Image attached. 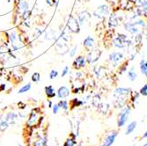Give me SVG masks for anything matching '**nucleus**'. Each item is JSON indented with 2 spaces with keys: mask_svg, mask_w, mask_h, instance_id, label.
Masks as SVG:
<instances>
[{
  "mask_svg": "<svg viewBox=\"0 0 147 146\" xmlns=\"http://www.w3.org/2000/svg\"><path fill=\"white\" fill-rule=\"evenodd\" d=\"M58 76V71L57 70H52L49 72V78L50 79H55Z\"/></svg>",
  "mask_w": 147,
  "mask_h": 146,
  "instance_id": "obj_31",
  "label": "nucleus"
},
{
  "mask_svg": "<svg viewBox=\"0 0 147 146\" xmlns=\"http://www.w3.org/2000/svg\"><path fill=\"white\" fill-rule=\"evenodd\" d=\"M58 106L60 107V108H62L64 111H67L69 109V103H68V101H66V100H60L58 102Z\"/></svg>",
  "mask_w": 147,
  "mask_h": 146,
  "instance_id": "obj_22",
  "label": "nucleus"
},
{
  "mask_svg": "<svg viewBox=\"0 0 147 146\" xmlns=\"http://www.w3.org/2000/svg\"><path fill=\"white\" fill-rule=\"evenodd\" d=\"M139 94L143 96H147V84L143 85V87L139 91Z\"/></svg>",
  "mask_w": 147,
  "mask_h": 146,
  "instance_id": "obj_30",
  "label": "nucleus"
},
{
  "mask_svg": "<svg viewBox=\"0 0 147 146\" xmlns=\"http://www.w3.org/2000/svg\"><path fill=\"white\" fill-rule=\"evenodd\" d=\"M147 137V130H146V132L144 134V136H143V138H146Z\"/></svg>",
  "mask_w": 147,
  "mask_h": 146,
  "instance_id": "obj_39",
  "label": "nucleus"
},
{
  "mask_svg": "<svg viewBox=\"0 0 147 146\" xmlns=\"http://www.w3.org/2000/svg\"><path fill=\"white\" fill-rule=\"evenodd\" d=\"M139 68L140 71L143 75L147 77V61L144 59H142L139 63Z\"/></svg>",
  "mask_w": 147,
  "mask_h": 146,
  "instance_id": "obj_16",
  "label": "nucleus"
},
{
  "mask_svg": "<svg viewBox=\"0 0 147 146\" xmlns=\"http://www.w3.org/2000/svg\"><path fill=\"white\" fill-rule=\"evenodd\" d=\"M86 57L84 56H78L75 58L72 64L75 70H79L84 68L86 66Z\"/></svg>",
  "mask_w": 147,
  "mask_h": 146,
  "instance_id": "obj_9",
  "label": "nucleus"
},
{
  "mask_svg": "<svg viewBox=\"0 0 147 146\" xmlns=\"http://www.w3.org/2000/svg\"><path fill=\"white\" fill-rule=\"evenodd\" d=\"M30 89H31V84L28 83V84L25 85L24 86H22V87L19 90V94H24V92H28Z\"/></svg>",
  "mask_w": 147,
  "mask_h": 146,
  "instance_id": "obj_25",
  "label": "nucleus"
},
{
  "mask_svg": "<svg viewBox=\"0 0 147 146\" xmlns=\"http://www.w3.org/2000/svg\"><path fill=\"white\" fill-rule=\"evenodd\" d=\"M67 26L71 32L74 34H78L80 31V24L78 22V20L74 18L72 15H70L67 21Z\"/></svg>",
  "mask_w": 147,
  "mask_h": 146,
  "instance_id": "obj_2",
  "label": "nucleus"
},
{
  "mask_svg": "<svg viewBox=\"0 0 147 146\" xmlns=\"http://www.w3.org/2000/svg\"><path fill=\"white\" fill-rule=\"evenodd\" d=\"M143 146H147V143H144V144Z\"/></svg>",
  "mask_w": 147,
  "mask_h": 146,
  "instance_id": "obj_41",
  "label": "nucleus"
},
{
  "mask_svg": "<svg viewBox=\"0 0 147 146\" xmlns=\"http://www.w3.org/2000/svg\"><path fill=\"white\" fill-rule=\"evenodd\" d=\"M130 113V108L129 107H125L124 108L122 109V111L118 114V122L117 124L119 127H123L128 121L129 116Z\"/></svg>",
  "mask_w": 147,
  "mask_h": 146,
  "instance_id": "obj_1",
  "label": "nucleus"
},
{
  "mask_svg": "<svg viewBox=\"0 0 147 146\" xmlns=\"http://www.w3.org/2000/svg\"><path fill=\"white\" fill-rule=\"evenodd\" d=\"M82 105H83V101H80L78 99H73V100H72V107L73 108L80 107V106H82Z\"/></svg>",
  "mask_w": 147,
  "mask_h": 146,
  "instance_id": "obj_28",
  "label": "nucleus"
},
{
  "mask_svg": "<svg viewBox=\"0 0 147 146\" xmlns=\"http://www.w3.org/2000/svg\"><path fill=\"white\" fill-rule=\"evenodd\" d=\"M129 88H124V87H119L115 90V94L114 96L116 98L117 100H124L125 98L129 94Z\"/></svg>",
  "mask_w": 147,
  "mask_h": 146,
  "instance_id": "obj_5",
  "label": "nucleus"
},
{
  "mask_svg": "<svg viewBox=\"0 0 147 146\" xmlns=\"http://www.w3.org/2000/svg\"><path fill=\"white\" fill-rule=\"evenodd\" d=\"M124 28H125V30L129 32L130 34H137L139 32L138 28V26L136 25L135 22H128L124 25Z\"/></svg>",
  "mask_w": 147,
  "mask_h": 146,
  "instance_id": "obj_12",
  "label": "nucleus"
},
{
  "mask_svg": "<svg viewBox=\"0 0 147 146\" xmlns=\"http://www.w3.org/2000/svg\"><path fill=\"white\" fill-rule=\"evenodd\" d=\"M66 42H67V41H66V40L64 38H63V37H61L57 42L55 47H56L57 51L59 53V54L64 55L65 53H67L69 51V47H68V44Z\"/></svg>",
  "mask_w": 147,
  "mask_h": 146,
  "instance_id": "obj_4",
  "label": "nucleus"
},
{
  "mask_svg": "<svg viewBox=\"0 0 147 146\" xmlns=\"http://www.w3.org/2000/svg\"><path fill=\"white\" fill-rule=\"evenodd\" d=\"M128 43V38L125 34H119L117 37L113 39V45L117 48H123Z\"/></svg>",
  "mask_w": 147,
  "mask_h": 146,
  "instance_id": "obj_3",
  "label": "nucleus"
},
{
  "mask_svg": "<svg viewBox=\"0 0 147 146\" xmlns=\"http://www.w3.org/2000/svg\"><path fill=\"white\" fill-rule=\"evenodd\" d=\"M52 109H53V113H54L55 114H57L58 112H59V109H60V107L58 106V104H57V105H54L52 107Z\"/></svg>",
  "mask_w": 147,
  "mask_h": 146,
  "instance_id": "obj_35",
  "label": "nucleus"
},
{
  "mask_svg": "<svg viewBox=\"0 0 147 146\" xmlns=\"http://www.w3.org/2000/svg\"><path fill=\"white\" fill-rule=\"evenodd\" d=\"M29 10V5L28 3L26 1V0H21V1L19 3V11L23 13L24 11Z\"/></svg>",
  "mask_w": 147,
  "mask_h": 146,
  "instance_id": "obj_17",
  "label": "nucleus"
},
{
  "mask_svg": "<svg viewBox=\"0 0 147 146\" xmlns=\"http://www.w3.org/2000/svg\"><path fill=\"white\" fill-rule=\"evenodd\" d=\"M109 24L112 26H116L118 25V19L115 13H112L110 15V20H109Z\"/></svg>",
  "mask_w": 147,
  "mask_h": 146,
  "instance_id": "obj_23",
  "label": "nucleus"
},
{
  "mask_svg": "<svg viewBox=\"0 0 147 146\" xmlns=\"http://www.w3.org/2000/svg\"><path fill=\"white\" fill-rule=\"evenodd\" d=\"M76 144V142H75V139H67V141L65 142V143L63 144V146H74Z\"/></svg>",
  "mask_w": 147,
  "mask_h": 146,
  "instance_id": "obj_29",
  "label": "nucleus"
},
{
  "mask_svg": "<svg viewBox=\"0 0 147 146\" xmlns=\"http://www.w3.org/2000/svg\"><path fill=\"white\" fill-rule=\"evenodd\" d=\"M128 77H129V79L131 82L136 80V78L138 77V74L135 71L134 67H131V69L128 71Z\"/></svg>",
  "mask_w": 147,
  "mask_h": 146,
  "instance_id": "obj_19",
  "label": "nucleus"
},
{
  "mask_svg": "<svg viewBox=\"0 0 147 146\" xmlns=\"http://www.w3.org/2000/svg\"><path fill=\"white\" fill-rule=\"evenodd\" d=\"M95 45V42H94V39H93L92 37L91 36H87L85 40H84V42H83V46L84 48L90 51L91 49L93 48V47H94Z\"/></svg>",
  "mask_w": 147,
  "mask_h": 146,
  "instance_id": "obj_11",
  "label": "nucleus"
},
{
  "mask_svg": "<svg viewBox=\"0 0 147 146\" xmlns=\"http://www.w3.org/2000/svg\"><path fill=\"white\" fill-rule=\"evenodd\" d=\"M45 94H46L47 97L49 99L56 97V92L54 90V87H53L52 85H49V86L45 87Z\"/></svg>",
  "mask_w": 147,
  "mask_h": 146,
  "instance_id": "obj_15",
  "label": "nucleus"
},
{
  "mask_svg": "<svg viewBox=\"0 0 147 146\" xmlns=\"http://www.w3.org/2000/svg\"><path fill=\"white\" fill-rule=\"evenodd\" d=\"M5 120L9 122V124L15 123L17 121V114L14 113H9V114H7V115L5 117Z\"/></svg>",
  "mask_w": 147,
  "mask_h": 146,
  "instance_id": "obj_18",
  "label": "nucleus"
},
{
  "mask_svg": "<svg viewBox=\"0 0 147 146\" xmlns=\"http://www.w3.org/2000/svg\"><path fill=\"white\" fill-rule=\"evenodd\" d=\"M70 95V90L66 86H61L57 90V96L60 99H65Z\"/></svg>",
  "mask_w": 147,
  "mask_h": 146,
  "instance_id": "obj_14",
  "label": "nucleus"
},
{
  "mask_svg": "<svg viewBox=\"0 0 147 146\" xmlns=\"http://www.w3.org/2000/svg\"><path fill=\"white\" fill-rule=\"evenodd\" d=\"M123 57H124V56H123V54L122 52L114 51L109 55V61L114 65H117L123 59Z\"/></svg>",
  "mask_w": 147,
  "mask_h": 146,
  "instance_id": "obj_8",
  "label": "nucleus"
},
{
  "mask_svg": "<svg viewBox=\"0 0 147 146\" xmlns=\"http://www.w3.org/2000/svg\"><path fill=\"white\" fill-rule=\"evenodd\" d=\"M90 18H91V14L86 11L79 13V14H78V22H79L80 26H83L86 21L89 20Z\"/></svg>",
  "mask_w": 147,
  "mask_h": 146,
  "instance_id": "obj_13",
  "label": "nucleus"
},
{
  "mask_svg": "<svg viewBox=\"0 0 147 146\" xmlns=\"http://www.w3.org/2000/svg\"><path fill=\"white\" fill-rule=\"evenodd\" d=\"M31 14V11L30 10H28V11H24L23 12V19L24 20H26L28 17H29V15Z\"/></svg>",
  "mask_w": 147,
  "mask_h": 146,
  "instance_id": "obj_36",
  "label": "nucleus"
},
{
  "mask_svg": "<svg viewBox=\"0 0 147 146\" xmlns=\"http://www.w3.org/2000/svg\"><path fill=\"white\" fill-rule=\"evenodd\" d=\"M49 108H52V102H51L50 100L49 101Z\"/></svg>",
  "mask_w": 147,
  "mask_h": 146,
  "instance_id": "obj_40",
  "label": "nucleus"
},
{
  "mask_svg": "<svg viewBox=\"0 0 147 146\" xmlns=\"http://www.w3.org/2000/svg\"><path fill=\"white\" fill-rule=\"evenodd\" d=\"M40 78H41V75H40L39 72H34L32 75V81L33 82H39L40 81Z\"/></svg>",
  "mask_w": 147,
  "mask_h": 146,
  "instance_id": "obj_26",
  "label": "nucleus"
},
{
  "mask_svg": "<svg viewBox=\"0 0 147 146\" xmlns=\"http://www.w3.org/2000/svg\"><path fill=\"white\" fill-rule=\"evenodd\" d=\"M127 67H128V63H124L123 64H121L119 67V73H123L124 71H126L127 70Z\"/></svg>",
  "mask_w": 147,
  "mask_h": 146,
  "instance_id": "obj_27",
  "label": "nucleus"
},
{
  "mask_svg": "<svg viewBox=\"0 0 147 146\" xmlns=\"http://www.w3.org/2000/svg\"><path fill=\"white\" fill-rule=\"evenodd\" d=\"M137 127V122H131L128 127H127V129H126V132H125V134L128 136V135H130L131 133H133V131L135 130Z\"/></svg>",
  "mask_w": 147,
  "mask_h": 146,
  "instance_id": "obj_20",
  "label": "nucleus"
},
{
  "mask_svg": "<svg viewBox=\"0 0 147 146\" xmlns=\"http://www.w3.org/2000/svg\"><path fill=\"white\" fill-rule=\"evenodd\" d=\"M16 39H17V37H16L15 33H11V35H10V40H11V42L12 45L16 44Z\"/></svg>",
  "mask_w": 147,
  "mask_h": 146,
  "instance_id": "obj_32",
  "label": "nucleus"
},
{
  "mask_svg": "<svg viewBox=\"0 0 147 146\" xmlns=\"http://www.w3.org/2000/svg\"><path fill=\"white\" fill-rule=\"evenodd\" d=\"M37 119H38L37 114H36L35 111L34 110V111L30 114V116H29V119H28V126L34 125V123H35V122H37Z\"/></svg>",
  "mask_w": 147,
  "mask_h": 146,
  "instance_id": "obj_21",
  "label": "nucleus"
},
{
  "mask_svg": "<svg viewBox=\"0 0 147 146\" xmlns=\"http://www.w3.org/2000/svg\"><path fill=\"white\" fill-rule=\"evenodd\" d=\"M101 55V51L100 49H91L88 53V56L86 57V62L88 63H93L99 60Z\"/></svg>",
  "mask_w": 147,
  "mask_h": 146,
  "instance_id": "obj_6",
  "label": "nucleus"
},
{
  "mask_svg": "<svg viewBox=\"0 0 147 146\" xmlns=\"http://www.w3.org/2000/svg\"><path fill=\"white\" fill-rule=\"evenodd\" d=\"M77 48H78V46L75 45V46L73 47V48H72L71 50H70V57H75L76 52H77Z\"/></svg>",
  "mask_w": 147,
  "mask_h": 146,
  "instance_id": "obj_34",
  "label": "nucleus"
},
{
  "mask_svg": "<svg viewBox=\"0 0 147 146\" xmlns=\"http://www.w3.org/2000/svg\"><path fill=\"white\" fill-rule=\"evenodd\" d=\"M68 72H69V67H68V66H65L64 69L63 70V72H62V74H61L62 77H65L66 75L68 74Z\"/></svg>",
  "mask_w": 147,
  "mask_h": 146,
  "instance_id": "obj_37",
  "label": "nucleus"
},
{
  "mask_svg": "<svg viewBox=\"0 0 147 146\" xmlns=\"http://www.w3.org/2000/svg\"><path fill=\"white\" fill-rule=\"evenodd\" d=\"M118 135V131H112L106 137V138L103 141L102 146H112V144L115 143V138Z\"/></svg>",
  "mask_w": 147,
  "mask_h": 146,
  "instance_id": "obj_10",
  "label": "nucleus"
},
{
  "mask_svg": "<svg viewBox=\"0 0 147 146\" xmlns=\"http://www.w3.org/2000/svg\"><path fill=\"white\" fill-rule=\"evenodd\" d=\"M9 122L6 120H1L0 121V131H5L9 127Z\"/></svg>",
  "mask_w": 147,
  "mask_h": 146,
  "instance_id": "obj_24",
  "label": "nucleus"
},
{
  "mask_svg": "<svg viewBox=\"0 0 147 146\" xmlns=\"http://www.w3.org/2000/svg\"><path fill=\"white\" fill-rule=\"evenodd\" d=\"M109 7L106 5H100L99 7H97V9L94 11V14L96 17L98 18H105L106 16H108L109 14Z\"/></svg>",
  "mask_w": 147,
  "mask_h": 146,
  "instance_id": "obj_7",
  "label": "nucleus"
},
{
  "mask_svg": "<svg viewBox=\"0 0 147 146\" xmlns=\"http://www.w3.org/2000/svg\"><path fill=\"white\" fill-rule=\"evenodd\" d=\"M35 146H46V138L37 141L35 143Z\"/></svg>",
  "mask_w": 147,
  "mask_h": 146,
  "instance_id": "obj_33",
  "label": "nucleus"
},
{
  "mask_svg": "<svg viewBox=\"0 0 147 146\" xmlns=\"http://www.w3.org/2000/svg\"><path fill=\"white\" fill-rule=\"evenodd\" d=\"M47 4L49 6H53L56 4V0H47Z\"/></svg>",
  "mask_w": 147,
  "mask_h": 146,
  "instance_id": "obj_38",
  "label": "nucleus"
}]
</instances>
